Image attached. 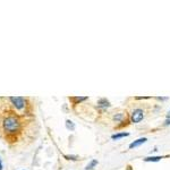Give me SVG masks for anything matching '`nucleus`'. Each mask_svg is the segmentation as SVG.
<instances>
[{
	"instance_id": "1a4fd4ad",
	"label": "nucleus",
	"mask_w": 170,
	"mask_h": 170,
	"mask_svg": "<svg viewBox=\"0 0 170 170\" xmlns=\"http://www.w3.org/2000/svg\"><path fill=\"white\" fill-rule=\"evenodd\" d=\"M96 164H98V161H96V160H92L91 162L87 164V167L85 168V170H92Z\"/></svg>"
},
{
	"instance_id": "9d476101",
	"label": "nucleus",
	"mask_w": 170,
	"mask_h": 170,
	"mask_svg": "<svg viewBox=\"0 0 170 170\" xmlns=\"http://www.w3.org/2000/svg\"><path fill=\"white\" fill-rule=\"evenodd\" d=\"M121 118H123V115H120V116H115V119H116V120H121Z\"/></svg>"
},
{
	"instance_id": "20e7f679",
	"label": "nucleus",
	"mask_w": 170,
	"mask_h": 170,
	"mask_svg": "<svg viewBox=\"0 0 170 170\" xmlns=\"http://www.w3.org/2000/svg\"><path fill=\"white\" fill-rule=\"evenodd\" d=\"M146 141H147V138H146V137H142V138H138V140H136V141H134L133 143L129 144V149H134V147H137V146H140V145H142V144L146 143Z\"/></svg>"
},
{
	"instance_id": "7ed1b4c3",
	"label": "nucleus",
	"mask_w": 170,
	"mask_h": 170,
	"mask_svg": "<svg viewBox=\"0 0 170 170\" xmlns=\"http://www.w3.org/2000/svg\"><path fill=\"white\" fill-rule=\"evenodd\" d=\"M144 117V111L142 109H135L131 114V121L134 124H138Z\"/></svg>"
},
{
	"instance_id": "423d86ee",
	"label": "nucleus",
	"mask_w": 170,
	"mask_h": 170,
	"mask_svg": "<svg viewBox=\"0 0 170 170\" xmlns=\"http://www.w3.org/2000/svg\"><path fill=\"white\" fill-rule=\"evenodd\" d=\"M127 136H129V133H118V134H114L111 136V138L117 141V140H120L123 137H127Z\"/></svg>"
},
{
	"instance_id": "f257e3e1",
	"label": "nucleus",
	"mask_w": 170,
	"mask_h": 170,
	"mask_svg": "<svg viewBox=\"0 0 170 170\" xmlns=\"http://www.w3.org/2000/svg\"><path fill=\"white\" fill-rule=\"evenodd\" d=\"M2 127L8 134H16L21 129V121L16 116H8L3 119Z\"/></svg>"
},
{
	"instance_id": "f03ea898",
	"label": "nucleus",
	"mask_w": 170,
	"mask_h": 170,
	"mask_svg": "<svg viewBox=\"0 0 170 170\" xmlns=\"http://www.w3.org/2000/svg\"><path fill=\"white\" fill-rule=\"evenodd\" d=\"M9 101L17 110H22L26 105V99L22 98V96H12V98H9Z\"/></svg>"
},
{
	"instance_id": "f8f14e48",
	"label": "nucleus",
	"mask_w": 170,
	"mask_h": 170,
	"mask_svg": "<svg viewBox=\"0 0 170 170\" xmlns=\"http://www.w3.org/2000/svg\"><path fill=\"white\" fill-rule=\"evenodd\" d=\"M0 170H2V162H1V159H0Z\"/></svg>"
},
{
	"instance_id": "9b49d317",
	"label": "nucleus",
	"mask_w": 170,
	"mask_h": 170,
	"mask_svg": "<svg viewBox=\"0 0 170 170\" xmlns=\"http://www.w3.org/2000/svg\"><path fill=\"white\" fill-rule=\"evenodd\" d=\"M164 124H166V125H169V124H170V119H169V118L166 120V123H164Z\"/></svg>"
},
{
	"instance_id": "6e6552de",
	"label": "nucleus",
	"mask_w": 170,
	"mask_h": 170,
	"mask_svg": "<svg viewBox=\"0 0 170 170\" xmlns=\"http://www.w3.org/2000/svg\"><path fill=\"white\" fill-rule=\"evenodd\" d=\"M66 127L68 129H70V131H74L75 129V124L73 121H70V120H66Z\"/></svg>"
},
{
	"instance_id": "39448f33",
	"label": "nucleus",
	"mask_w": 170,
	"mask_h": 170,
	"mask_svg": "<svg viewBox=\"0 0 170 170\" xmlns=\"http://www.w3.org/2000/svg\"><path fill=\"white\" fill-rule=\"evenodd\" d=\"M98 107L99 108H107V107H110V102L107 100V99H100L98 101Z\"/></svg>"
},
{
	"instance_id": "0eeeda50",
	"label": "nucleus",
	"mask_w": 170,
	"mask_h": 170,
	"mask_svg": "<svg viewBox=\"0 0 170 170\" xmlns=\"http://www.w3.org/2000/svg\"><path fill=\"white\" fill-rule=\"evenodd\" d=\"M162 158L161 157H147L144 159V161L145 162H158V161H160Z\"/></svg>"
}]
</instances>
